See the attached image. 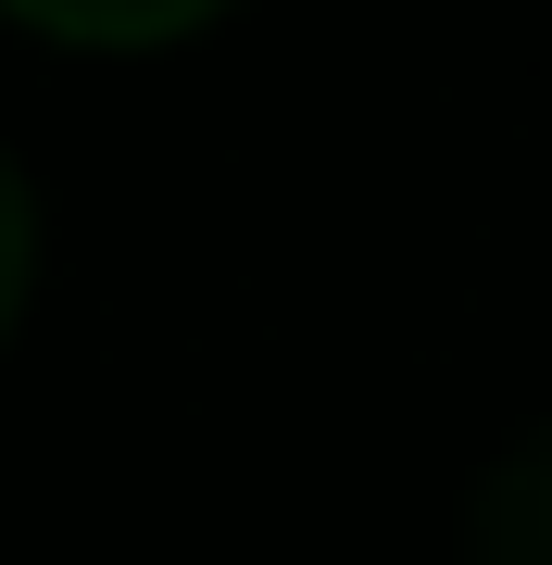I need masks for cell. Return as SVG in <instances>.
<instances>
[{"mask_svg": "<svg viewBox=\"0 0 552 565\" xmlns=\"http://www.w3.org/2000/svg\"><path fill=\"white\" fill-rule=\"evenodd\" d=\"M477 565H552V427L490 465V490H477Z\"/></svg>", "mask_w": 552, "mask_h": 565, "instance_id": "obj_1", "label": "cell"}, {"mask_svg": "<svg viewBox=\"0 0 552 565\" xmlns=\"http://www.w3.org/2000/svg\"><path fill=\"white\" fill-rule=\"evenodd\" d=\"M25 25H51V39H88V51H139V39H176V25L226 13V0H13Z\"/></svg>", "mask_w": 552, "mask_h": 565, "instance_id": "obj_2", "label": "cell"}, {"mask_svg": "<svg viewBox=\"0 0 552 565\" xmlns=\"http://www.w3.org/2000/svg\"><path fill=\"white\" fill-rule=\"evenodd\" d=\"M13 302H25V177L0 163V327H13Z\"/></svg>", "mask_w": 552, "mask_h": 565, "instance_id": "obj_3", "label": "cell"}]
</instances>
